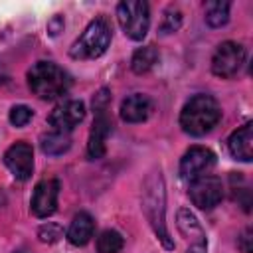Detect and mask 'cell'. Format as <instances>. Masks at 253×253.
Segmentation results:
<instances>
[{
  "mask_svg": "<svg viewBox=\"0 0 253 253\" xmlns=\"http://www.w3.org/2000/svg\"><path fill=\"white\" fill-rule=\"evenodd\" d=\"M221 119L219 105L210 95H194L180 113V126L192 136H204Z\"/></svg>",
  "mask_w": 253,
  "mask_h": 253,
  "instance_id": "6da1fadb",
  "label": "cell"
},
{
  "mask_svg": "<svg viewBox=\"0 0 253 253\" xmlns=\"http://www.w3.org/2000/svg\"><path fill=\"white\" fill-rule=\"evenodd\" d=\"M28 85L40 99H57L71 87V77L51 61H38L28 71Z\"/></svg>",
  "mask_w": 253,
  "mask_h": 253,
  "instance_id": "7a4b0ae2",
  "label": "cell"
},
{
  "mask_svg": "<svg viewBox=\"0 0 253 253\" xmlns=\"http://www.w3.org/2000/svg\"><path fill=\"white\" fill-rule=\"evenodd\" d=\"M142 210L152 225V229L156 231V235L160 237V241L164 243V247L172 249L174 243L166 231V221H164V182L158 172H152L146 180H144V190H142Z\"/></svg>",
  "mask_w": 253,
  "mask_h": 253,
  "instance_id": "3957f363",
  "label": "cell"
},
{
  "mask_svg": "<svg viewBox=\"0 0 253 253\" xmlns=\"http://www.w3.org/2000/svg\"><path fill=\"white\" fill-rule=\"evenodd\" d=\"M111 43V28L103 18L93 20L79 40L71 45V57L75 59H95L107 51Z\"/></svg>",
  "mask_w": 253,
  "mask_h": 253,
  "instance_id": "277c9868",
  "label": "cell"
},
{
  "mask_svg": "<svg viewBox=\"0 0 253 253\" xmlns=\"http://www.w3.org/2000/svg\"><path fill=\"white\" fill-rule=\"evenodd\" d=\"M117 18L130 40H142L150 26V10L144 0H125L117 6Z\"/></svg>",
  "mask_w": 253,
  "mask_h": 253,
  "instance_id": "5b68a950",
  "label": "cell"
},
{
  "mask_svg": "<svg viewBox=\"0 0 253 253\" xmlns=\"http://www.w3.org/2000/svg\"><path fill=\"white\" fill-rule=\"evenodd\" d=\"M245 63V47L235 42H223L217 45L211 57V71L221 79H229L239 73Z\"/></svg>",
  "mask_w": 253,
  "mask_h": 253,
  "instance_id": "8992f818",
  "label": "cell"
},
{
  "mask_svg": "<svg viewBox=\"0 0 253 253\" xmlns=\"http://www.w3.org/2000/svg\"><path fill=\"white\" fill-rule=\"evenodd\" d=\"M215 164V154L206 146H192L180 160V176L186 182H194L206 176Z\"/></svg>",
  "mask_w": 253,
  "mask_h": 253,
  "instance_id": "52a82bcc",
  "label": "cell"
},
{
  "mask_svg": "<svg viewBox=\"0 0 253 253\" xmlns=\"http://www.w3.org/2000/svg\"><path fill=\"white\" fill-rule=\"evenodd\" d=\"M223 198V186L217 176H202L194 182H190V200L200 210H211L215 208Z\"/></svg>",
  "mask_w": 253,
  "mask_h": 253,
  "instance_id": "ba28073f",
  "label": "cell"
},
{
  "mask_svg": "<svg viewBox=\"0 0 253 253\" xmlns=\"http://www.w3.org/2000/svg\"><path fill=\"white\" fill-rule=\"evenodd\" d=\"M85 117V105L79 99H67L63 103H59L47 117V123L51 126V130H59V132H69L71 128H75Z\"/></svg>",
  "mask_w": 253,
  "mask_h": 253,
  "instance_id": "9c48e42d",
  "label": "cell"
},
{
  "mask_svg": "<svg viewBox=\"0 0 253 253\" xmlns=\"http://www.w3.org/2000/svg\"><path fill=\"white\" fill-rule=\"evenodd\" d=\"M4 164L18 180H28L34 170V150L28 142H14L4 152Z\"/></svg>",
  "mask_w": 253,
  "mask_h": 253,
  "instance_id": "30bf717a",
  "label": "cell"
},
{
  "mask_svg": "<svg viewBox=\"0 0 253 253\" xmlns=\"http://www.w3.org/2000/svg\"><path fill=\"white\" fill-rule=\"evenodd\" d=\"M57 196H59V182L57 180H42L34 188L32 211L38 217H49L57 208Z\"/></svg>",
  "mask_w": 253,
  "mask_h": 253,
  "instance_id": "8fae6325",
  "label": "cell"
},
{
  "mask_svg": "<svg viewBox=\"0 0 253 253\" xmlns=\"http://www.w3.org/2000/svg\"><path fill=\"white\" fill-rule=\"evenodd\" d=\"M111 121L107 117V111H99L95 115V121H93V126H91V132H89V142H87V154L89 158H103L105 154V142H107V136L111 132Z\"/></svg>",
  "mask_w": 253,
  "mask_h": 253,
  "instance_id": "7c38bea8",
  "label": "cell"
},
{
  "mask_svg": "<svg viewBox=\"0 0 253 253\" xmlns=\"http://www.w3.org/2000/svg\"><path fill=\"white\" fill-rule=\"evenodd\" d=\"M227 148L235 160L249 162L253 158V123H245L233 130L227 140Z\"/></svg>",
  "mask_w": 253,
  "mask_h": 253,
  "instance_id": "4fadbf2b",
  "label": "cell"
},
{
  "mask_svg": "<svg viewBox=\"0 0 253 253\" xmlns=\"http://www.w3.org/2000/svg\"><path fill=\"white\" fill-rule=\"evenodd\" d=\"M150 111L152 101L142 93H134L121 103V119L126 123H142L148 119Z\"/></svg>",
  "mask_w": 253,
  "mask_h": 253,
  "instance_id": "5bb4252c",
  "label": "cell"
},
{
  "mask_svg": "<svg viewBox=\"0 0 253 253\" xmlns=\"http://www.w3.org/2000/svg\"><path fill=\"white\" fill-rule=\"evenodd\" d=\"M93 229H95L93 217H91L87 211H79V213L73 215V219H71V223H69L67 239H69V243H73V245H85V243L93 237Z\"/></svg>",
  "mask_w": 253,
  "mask_h": 253,
  "instance_id": "9a60e30c",
  "label": "cell"
},
{
  "mask_svg": "<svg viewBox=\"0 0 253 253\" xmlns=\"http://www.w3.org/2000/svg\"><path fill=\"white\" fill-rule=\"evenodd\" d=\"M176 223H178V229L180 233L190 241V245H198V243H206V235H204V229L202 225L198 223L196 215L188 210V208H182L178 211V217H176Z\"/></svg>",
  "mask_w": 253,
  "mask_h": 253,
  "instance_id": "2e32d148",
  "label": "cell"
},
{
  "mask_svg": "<svg viewBox=\"0 0 253 253\" xmlns=\"http://www.w3.org/2000/svg\"><path fill=\"white\" fill-rule=\"evenodd\" d=\"M42 150L49 156H59L63 154L69 146H71V138L69 132H59V130H51L47 134L42 136Z\"/></svg>",
  "mask_w": 253,
  "mask_h": 253,
  "instance_id": "e0dca14e",
  "label": "cell"
},
{
  "mask_svg": "<svg viewBox=\"0 0 253 253\" xmlns=\"http://www.w3.org/2000/svg\"><path fill=\"white\" fill-rule=\"evenodd\" d=\"M156 61H158V49L154 45H144L132 53L130 67L134 73H146L156 65Z\"/></svg>",
  "mask_w": 253,
  "mask_h": 253,
  "instance_id": "ac0fdd59",
  "label": "cell"
},
{
  "mask_svg": "<svg viewBox=\"0 0 253 253\" xmlns=\"http://www.w3.org/2000/svg\"><path fill=\"white\" fill-rule=\"evenodd\" d=\"M229 20V2L213 0L206 4V22L211 28H221Z\"/></svg>",
  "mask_w": 253,
  "mask_h": 253,
  "instance_id": "d6986e66",
  "label": "cell"
},
{
  "mask_svg": "<svg viewBox=\"0 0 253 253\" xmlns=\"http://www.w3.org/2000/svg\"><path fill=\"white\" fill-rule=\"evenodd\" d=\"M125 245V239L119 231L115 229H105L97 237V251L99 253H119Z\"/></svg>",
  "mask_w": 253,
  "mask_h": 253,
  "instance_id": "ffe728a7",
  "label": "cell"
},
{
  "mask_svg": "<svg viewBox=\"0 0 253 253\" xmlns=\"http://www.w3.org/2000/svg\"><path fill=\"white\" fill-rule=\"evenodd\" d=\"M180 24H182V14H180V10L170 8V10L164 12V20H162V24H160V32H162V34H172V32H176V30L180 28Z\"/></svg>",
  "mask_w": 253,
  "mask_h": 253,
  "instance_id": "44dd1931",
  "label": "cell"
},
{
  "mask_svg": "<svg viewBox=\"0 0 253 253\" xmlns=\"http://www.w3.org/2000/svg\"><path fill=\"white\" fill-rule=\"evenodd\" d=\"M30 119H32L30 107H26V105H16V107H12V111H10V123H12L14 126H24V125H28Z\"/></svg>",
  "mask_w": 253,
  "mask_h": 253,
  "instance_id": "7402d4cb",
  "label": "cell"
},
{
  "mask_svg": "<svg viewBox=\"0 0 253 253\" xmlns=\"http://www.w3.org/2000/svg\"><path fill=\"white\" fill-rule=\"evenodd\" d=\"M59 237H61L59 227H55V225H51V223H47V225H43V227L40 229V239H42V241L53 243V241H57Z\"/></svg>",
  "mask_w": 253,
  "mask_h": 253,
  "instance_id": "603a6c76",
  "label": "cell"
},
{
  "mask_svg": "<svg viewBox=\"0 0 253 253\" xmlns=\"http://www.w3.org/2000/svg\"><path fill=\"white\" fill-rule=\"evenodd\" d=\"M251 241H253V231L247 227V229L241 233V237H239V247H241L243 253H251V251H253Z\"/></svg>",
  "mask_w": 253,
  "mask_h": 253,
  "instance_id": "cb8c5ba5",
  "label": "cell"
}]
</instances>
